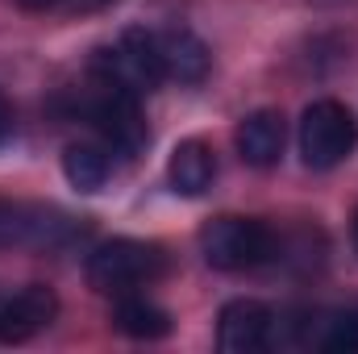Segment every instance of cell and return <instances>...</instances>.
Returning a JSON list of instances; mask_svg holds the SVG:
<instances>
[{"label":"cell","mask_w":358,"mask_h":354,"mask_svg":"<svg viewBox=\"0 0 358 354\" xmlns=\"http://www.w3.org/2000/svg\"><path fill=\"white\" fill-rule=\"evenodd\" d=\"M92 80L104 88L129 92V96H150L163 84V67H159V50H155V29L146 25H129L113 46H96L92 50Z\"/></svg>","instance_id":"cell-1"},{"label":"cell","mask_w":358,"mask_h":354,"mask_svg":"<svg viewBox=\"0 0 358 354\" xmlns=\"http://www.w3.org/2000/svg\"><path fill=\"white\" fill-rule=\"evenodd\" d=\"M163 250L155 242H138V238H108L100 246L88 250V263H84V275L96 292L104 296H125L134 288H146L163 275Z\"/></svg>","instance_id":"cell-2"},{"label":"cell","mask_w":358,"mask_h":354,"mask_svg":"<svg viewBox=\"0 0 358 354\" xmlns=\"http://www.w3.org/2000/svg\"><path fill=\"white\" fill-rule=\"evenodd\" d=\"M275 229L259 217H213L200 229V255L213 271H255L275 259Z\"/></svg>","instance_id":"cell-3"},{"label":"cell","mask_w":358,"mask_h":354,"mask_svg":"<svg viewBox=\"0 0 358 354\" xmlns=\"http://www.w3.org/2000/svg\"><path fill=\"white\" fill-rule=\"evenodd\" d=\"M358 146V117L334 96L313 100L300 113V159L313 171H334Z\"/></svg>","instance_id":"cell-4"},{"label":"cell","mask_w":358,"mask_h":354,"mask_svg":"<svg viewBox=\"0 0 358 354\" xmlns=\"http://www.w3.org/2000/svg\"><path fill=\"white\" fill-rule=\"evenodd\" d=\"M80 117L100 134V142L108 146V155L138 159L150 146V129H146V117H142V100L129 96V92L96 84V92H88L80 100Z\"/></svg>","instance_id":"cell-5"},{"label":"cell","mask_w":358,"mask_h":354,"mask_svg":"<svg viewBox=\"0 0 358 354\" xmlns=\"http://www.w3.org/2000/svg\"><path fill=\"white\" fill-rule=\"evenodd\" d=\"M84 238V225L50 204L0 196V250H63Z\"/></svg>","instance_id":"cell-6"},{"label":"cell","mask_w":358,"mask_h":354,"mask_svg":"<svg viewBox=\"0 0 358 354\" xmlns=\"http://www.w3.org/2000/svg\"><path fill=\"white\" fill-rule=\"evenodd\" d=\"M59 317V296L46 283H25L8 296H0V342L21 346L34 342L42 330H50Z\"/></svg>","instance_id":"cell-7"},{"label":"cell","mask_w":358,"mask_h":354,"mask_svg":"<svg viewBox=\"0 0 358 354\" xmlns=\"http://www.w3.org/2000/svg\"><path fill=\"white\" fill-rule=\"evenodd\" d=\"M217 346L225 354H259L275 346V313L263 300H229L217 317Z\"/></svg>","instance_id":"cell-8"},{"label":"cell","mask_w":358,"mask_h":354,"mask_svg":"<svg viewBox=\"0 0 358 354\" xmlns=\"http://www.w3.org/2000/svg\"><path fill=\"white\" fill-rule=\"evenodd\" d=\"M155 50H159L163 80H176V84H200L208 76V67H213L208 46L192 29H183V25L155 29Z\"/></svg>","instance_id":"cell-9"},{"label":"cell","mask_w":358,"mask_h":354,"mask_svg":"<svg viewBox=\"0 0 358 354\" xmlns=\"http://www.w3.org/2000/svg\"><path fill=\"white\" fill-rule=\"evenodd\" d=\"M283 142H287V125H283V113H275V108L246 113L234 129V146H238L242 163L259 167V171H267L283 159Z\"/></svg>","instance_id":"cell-10"},{"label":"cell","mask_w":358,"mask_h":354,"mask_svg":"<svg viewBox=\"0 0 358 354\" xmlns=\"http://www.w3.org/2000/svg\"><path fill=\"white\" fill-rule=\"evenodd\" d=\"M167 179L179 196H204L217 179V155L204 138H183L171 159H167Z\"/></svg>","instance_id":"cell-11"},{"label":"cell","mask_w":358,"mask_h":354,"mask_svg":"<svg viewBox=\"0 0 358 354\" xmlns=\"http://www.w3.org/2000/svg\"><path fill=\"white\" fill-rule=\"evenodd\" d=\"M113 325H117L125 338H134V342H159V338H167V334L176 330L171 313L159 309L155 300L138 296V292L117 296V304H113Z\"/></svg>","instance_id":"cell-12"},{"label":"cell","mask_w":358,"mask_h":354,"mask_svg":"<svg viewBox=\"0 0 358 354\" xmlns=\"http://www.w3.org/2000/svg\"><path fill=\"white\" fill-rule=\"evenodd\" d=\"M63 176L67 183L76 187V192H100L108 176H113V155H108V146L100 142H71L67 150H63Z\"/></svg>","instance_id":"cell-13"},{"label":"cell","mask_w":358,"mask_h":354,"mask_svg":"<svg viewBox=\"0 0 358 354\" xmlns=\"http://www.w3.org/2000/svg\"><path fill=\"white\" fill-rule=\"evenodd\" d=\"M317 346L325 354H358V304L334 309V313L321 317Z\"/></svg>","instance_id":"cell-14"},{"label":"cell","mask_w":358,"mask_h":354,"mask_svg":"<svg viewBox=\"0 0 358 354\" xmlns=\"http://www.w3.org/2000/svg\"><path fill=\"white\" fill-rule=\"evenodd\" d=\"M13 134V104L4 100V92H0V142Z\"/></svg>","instance_id":"cell-15"},{"label":"cell","mask_w":358,"mask_h":354,"mask_svg":"<svg viewBox=\"0 0 358 354\" xmlns=\"http://www.w3.org/2000/svg\"><path fill=\"white\" fill-rule=\"evenodd\" d=\"M21 8H29V13H50V8H63L67 0H17Z\"/></svg>","instance_id":"cell-16"},{"label":"cell","mask_w":358,"mask_h":354,"mask_svg":"<svg viewBox=\"0 0 358 354\" xmlns=\"http://www.w3.org/2000/svg\"><path fill=\"white\" fill-rule=\"evenodd\" d=\"M350 242H355V255H358V208H355V221H350Z\"/></svg>","instance_id":"cell-17"}]
</instances>
